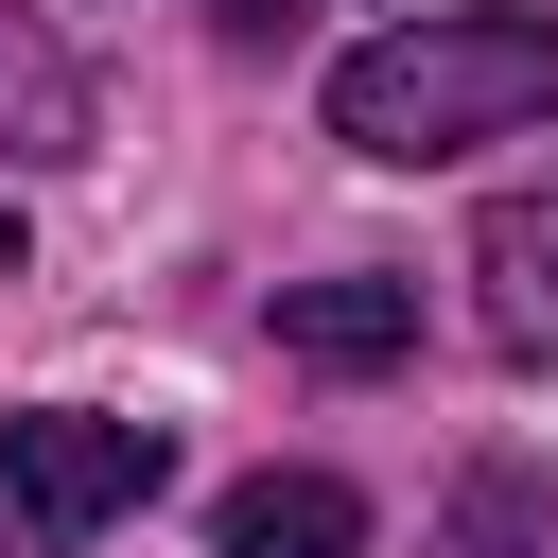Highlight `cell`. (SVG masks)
I'll return each instance as SVG.
<instances>
[{
    "instance_id": "obj_4",
    "label": "cell",
    "mask_w": 558,
    "mask_h": 558,
    "mask_svg": "<svg viewBox=\"0 0 558 558\" xmlns=\"http://www.w3.org/2000/svg\"><path fill=\"white\" fill-rule=\"evenodd\" d=\"M209 558H366V488L349 471H244Z\"/></svg>"
},
{
    "instance_id": "obj_6",
    "label": "cell",
    "mask_w": 558,
    "mask_h": 558,
    "mask_svg": "<svg viewBox=\"0 0 558 558\" xmlns=\"http://www.w3.org/2000/svg\"><path fill=\"white\" fill-rule=\"evenodd\" d=\"M0 140L17 157H87V70L52 35H17V17H0Z\"/></svg>"
},
{
    "instance_id": "obj_8",
    "label": "cell",
    "mask_w": 558,
    "mask_h": 558,
    "mask_svg": "<svg viewBox=\"0 0 558 558\" xmlns=\"http://www.w3.org/2000/svg\"><path fill=\"white\" fill-rule=\"evenodd\" d=\"M279 17H296V0H209V35H244V52H262Z\"/></svg>"
},
{
    "instance_id": "obj_1",
    "label": "cell",
    "mask_w": 558,
    "mask_h": 558,
    "mask_svg": "<svg viewBox=\"0 0 558 558\" xmlns=\"http://www.w3.org/2000/svg\"><path fill=\"white\" fill-rule=\"evenodd\" d=\"M506 122H558V17H401L331 52V140L349 157H471Z\"/></svg>"
},
{
    "instance_id": "obj_9",
    "label": "cell",
    "mask_w": 558,
    "mask_h": 558,
    "mask_svg": "<svg viewBox=\"0 0 558 558\" xmlns=\"http://www.w3.org/2000/svg\"><path fill=\"white\" fill-rule=\"evenodd\" d=\"M0 279H35V244H17V209H0Z\"/></svg>"
},
{
    "instance_id": "obj_3",
    "label": "cell",
    "mask_w": 558,
    "mask_h": 558,
    "mask_svg": "<svg viewBox=\"0 0 558 558\" xmlns=\"http://www.w3.org/2000/svg\"><path fill=\"white\" fill-rule=\"evenodd\" d=\"M471 279H488V331L541 366V349H558V174L488 192V227H471Z\"/></svg>"
},
{
    "instance_id": "obj_5",
    "label": "cell",
    "mask_w": 558,
    "mask_h": 558,
    "mask_svg": "<svg viewBox=\"0 0 558 558\" xmlns=\"http://www.w3.org/2000/svg\"><path fill=\"white\" fill-rule=\"evenodd\" d=\"M279 349L296 366H401L418 349V279H279Z\"/></svg>"
},
{
    "instance_id": "obj_7",
    "label": "cell",
    "mask_w": 558,
    "mask_h": 558,
    "mask_svg": "<svg viewBox=\"0 0 558 558\" xmlns=\"http://www.w3.org/2000/svg\"><path fill=\"white\" fill-rule=\"evenodd\" d=\"M453 523H471V558H558V541H541V506H523V471H471V488H453Z\"/></svg>"
},
{
    "instance_id": "obj_2",
    "label": "cell",
    "mask_w": 558,
    "mask_h": 558,
    "mask_svg": "<svg viewBox=\"0 0 558 558\" xmlns=\"http://www.w3.org/2000/svg\"><path fill=\"white\" fill-rule=\"evenodd\" d=\"M157 471H174L157 418H105V401L0 418V506H17V541H105L122 506H157Z\"/></svg>"
}]
</instances>
